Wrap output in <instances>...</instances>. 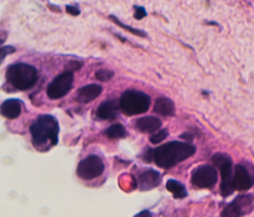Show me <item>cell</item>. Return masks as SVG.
I'll return each instance as SVG.
<instances>
[{
  "label": "cell",
  "instance_id": "cell-1",
  "mask_svg": "<svg viewBox=\"0 0 254 217\" xmlns=\"http://www.w3.org/2000/svg\"><path fill=\"white\" fill-rule=\"evenodd\" d=\"M196 153V147L184 141H169L157 149H149L144 154V161H154L161 169H170L176 164L186 160Z\"/></svg>",
  "mask_w": 254,
  "mask_h": 217
},
{
  "label": "cell",
  "instance_id": "cell-2",
  "mask_svg": "<svg viewBox=\"0 0 254 217\" xmlns=\"http://www.w3.org/2000/svg\"><path fill=\"white\" fill-rule=\"evenodd\" d=\"M30 133L35 147L39 150H46L57 144L60 133L59 122L50 114L40 116L31 124Z\"/></svg>",
  "mask_w": 254,
  "mask_h": 217
},
{
  "label": "cell",
  "instance_id": "cell-3",
  "mask_svg": "<svg viewBox=\"0 0 254 217\" xmlns=\"http://www.w3.org/2000/svg\"><path fill=\"white\" fill-rule=\"evenodd\" d=\"M6 81L17 91L30 90L37 81V70L28 63H14L6 70Z\"/></svg>",
  "mask_w": 254,
  "mask_h": 217
},
{
  "label": "cell",
  "instance_id": "cell-4",
  "mask_svg": "<svg viewBox=\"0 0 254 217\" xmlns=\"http://www.w3.org/2000/svg\"><path fill=\"white\" fill-rule=\"evenodd\" d=\"M151 103L150 97L140 91H126L119 99L120 110L126 116L143 114L149 109Z\"/></svg>",
  "mask_w": 254,
  "mask_h": 217
},
{
  "label": "cell",
  "instance_id": "cell-5",
  "mask_svg": "<svg viewBox=\"0 0 254 217\" xmlns=\"http://www.w3.org/2000/svg\"><path fill=\"white\" fill-rule=\"evenodd\" d=\"M213 164L220 169L221 172V195L223 198H227L232 192L235 191L233 185H232V179H233V170H232V160L228 155L218 154L213 155Z\"/></svg>",
  "mask_w": 254,
  "mask_h": 217
},
{
  "label": "cell",
  "instance_id": "cell-6",
  "mask_svg": "<svg viewBox=\"0 0 254 217\" xmlns=\"http://www.w3.org/2000/svg\"><path fill=\"white\" fill-rule=\"evenodd\" d=\"M104 163L98 155H88L79 161L77 167V175L83 180H92L103 174Z\"/></svg>",
  "mask_w": 254,
  "mask_h": 217
},
{
  "label": "cell",
  "instance_id": "cell-7",
  "mask_svg": "<svg viewBox=\"0 0 254 217\" xmlns=\"http://www.w3.org/2000/svg\"><path fill=\"white\" fill-rule=\"evenodd\" d=\"M217 170L211 165H201L196 168L191 176V183L197 189H212L217 184Z\"/></svg>",
  "mask_w": 254,
  "mask_h": 217
},
{
  "label": "cell",
  "instance_id": "cell-8",
  "mask_svg": "<svg viewBox=\"0 0 254 217\" xmlns=\"http://www.w3.org/2000/svg\"><path fill=\"white\" fill-rule=\"evenodd\" d=\"M73 85V74L66 71L59 75L48 86V96L50 99H60L70 92Z\"/></svg>",
  "mask_w": 254,
  "mask_h": 217
},
{
  "label": "cell",
  "instance_id": "cell-9",
  "mask_svg": "<svg viewBox=\"0 0 254 217\" xmlns=\"http://www.w3.org/2000/svg\"><path fill=\"white\" fill-rule=\"evenodd\" d=\"M253 196L252 195H242L238 196L236 200L232 201L231 203L226 206V209L222 211V216H243L252 211L253 209Z\"/></svg>",
  "mask_w": 254,
  "mask_h": 217
},
{
  "label": "cell",
  "instance_id": "cell-10",
  "mask_svg": "<svg viewBox=\"0 0 254 217\" xmlns=\"http://www.w3.org/2000/svg\"><path fill=\"white\" fill-rule=\"evenodd\" d=\"M253 183V178H252L251 172L248 171L247 168H244L243 165H237L235 168L233 179H232L233 189L238 190V191H246V190L251 189Z\"/></svg>",
  "mask_w": 254,
  "mask_h": 217
},
{
  "label": "cell",
  "instance_id": "cell-11",
  "mask_svg": "<svg viewBox=\"0 0 254 217\" xmlns=\"http://www.w3.org/2000/svg\"><path fill=\"white\" fill-rule=\"evenodd\" d=\"M161 183V175L157 170H146L142 172L138 178V185L139 189L143 191H148V190L154 189Z\"/></svg>",
  "mask_w": 254,
  "mask_h": 217
},
{
  "label": "cell",
  "instance_id": "cell-12",
  "mask_svg": "<svg viewBox=\"0 0 254 217\" xmlns=\"http://www.w3.org/2000/svg\"><path fill=\"white\" fill-rule=\"evenodd\" d=\"M119 101L112 99V101H104L103 103L98 106L97 117L104 121H111V119L117 118L118 112H119Z\"/></svg>",
  "mask_w": 254,
  "mask_h": 217
},
{
  "label": "cell",
  "instance_id": "cell-13",
  "mask_svg": "<svg viewBox=\"0 0 254 217\" xmlns=\"http://www.w3.org/2000/svg\"><path fill=\"white\" fill-rule=\"evenodd\" d=\"M102 86L97 85V83H91V85H87L84 87L79 88V92H77V96L76 99L79 103H90V102L95 101L97 97H99V94L102 93Z\"/></svg>",
  "mask_w": 254,
  "mask_h": 217
},
{
  "label": "cell",
  "instance_id": "cell-14",
  "mask_svg": "<svg viewBox=\"0 0 254 217\" xmlns=\"http://www.w3.org/2000/svg\"><path fill=\"white\" fill-rule=\"evenodd\" d=\"M23 105L19 99H6L0 106V113L6 119H15L21 114Z\"/></svg>",
  "mask_w": 254,
  "mask_h": 217
},
{
  "label": "cell",
  "instance_id": "cell-15",
  "mask_svg": "<svg viewBox=\"0 0 254 217\" xmlns=\"http://www.w3.org/2000/svg\"><path fill=\"white\" fill-rule=\"evenodd\" d=\"M135 128L142 133H155L161 128V121L157 117H143L137 121Z\"/></svg>",
  "mask_w": 254,
  "mask_h": 217
},
{
  "label": "cell",
  "instance_id": "cell-16",
  "mask_svg": "<svg viewBox=\"0 0 254 217\" xmlns=\"http://www.w3.org/2000/svg\"><path fill=\"white\" fill-rule=\"evenodd\" d=\"M154 112L160 114V116L168 117L173 116L175 113V105L170 98H166V97H160L155 101V105H154Z\"/></svg>",
  "mask_w": 254,
  "mask_h": 217
},
{
  "label": "cell",
  "instance_id": "cell-17",
  "mask_svg": "<svg viewBox=\"0 0 254 217\" xmlns=\"http://www.w3.org/2000/svg\"><path fill=\"white\" fill-rule=\"evenodd\" d=\"M166 189L174 195V198L175 199H185L187 196L186 187H185L181 183H179V181L168 180V183H166Z\"/></svg>",
  "mask_w": 254,
  "mask_h": 217
},
{
  "label": "cell",
  "instance_id": "cell-18",
  "mask_svg": "<svg viewBox=\"0 0 254 217\" xmlns=\"http://www.w3.org/2000/svg\"><path fill=\"white\" fill-rule=\"evenodd\" d=\"M106 136L109 139H122L127 137V129L123 124H113L106 130Z\"/></svg>",
  "mask_w": 254,
  "mask_h": 217
},
{
  "label": "cell",
  "instance_id": "cell-19",
  "mask_svg": "<svg viewBox=\"0 0 254 217\" xmlns=\"http://www.w3.org/2000/svg\"><path fill=\"white\" fill-rule=\"evenodd\" d=\"M109 19L112 20V21L115 24V25L120 26V28H122V29H126V30H128L129 32H131V34L135 35V36L148 37L146 32H144V31H143V30H139V29H135V28H131V26H129V25H126V24L122 23V21H120V20L118 19L117 16H114V15H109Z\"/></svg>",
  "mask_w": 254,
  "mask_h": 217
},
{
  "label": "cell",
  "instance_id": "cell-20",
  "mask_svg": "<svg viewBox=\"0 0 254 217\" xmlns=\"http://www.w3.org/2000/svg\"><path fill=\"white\" fill-rule=\"evenodd\" d=\"M168 136H169L168 129H159V130H158V132H155L153 134V136H151L150 141L153 144H159L160 141L165 140V139H166V137H168Z\"/></svg>",
  "mask_w": 254,
  "mask_h": 217
},
{
  "label": "cell",
  "instance_id": "cell-21",
  "mask_svg": "<svg viewBox=\"0 0 254 217\" xmlns=\"http://www.w3.org/2000/svg\"><path fill=\"white\" fill-rule=\"evenodd\" d=\"M113 76H114V72L111 70H99L95 72V78L103 82L109 81Z\"/></svg>",
  "mask_w": 254,
  "mask_h": 217
},
{
  "label": "cell",
  "instance_id": "cell-22",
  "mask_svg": "<svg viewBox=\"0 0 254 217\" xmlns=\"http://www.w3.org/2000/svg\"><path fill=\"white\" fill-rule=\"evenodd\" d=\"M146 15H148V13H146L145 8H143V6H138V5L134 6V17H135V19L142 20V19H144Z\"/></svg>",
  "mask_w": 254,
  "mask_h": 217
},
{
  "label": "cell",
  "instance_id": "cell-23",
  "mask_svg": "<svg viewBox=\"0 0 254 217\" xmlns=\"http://www.w3.org/2000/svg\"><path fill=\"white\" fill-rule=\"evenodd\" d=\"M0 52H1V61H4V60H5V57H6V55L14 54L15 47H14V46H3V47H1V50H0Z\"/></svg>",
  "mask_w": 254,
  "mask_h": 217
},
{
  "label": "cell",
  "instance_id": "cell-24",
  "mask_svg": "<svg viewBox=\"0 0 254 217\" xmlns=\"http://www.w3.org/2000/svg\"><path fill=\"white\" fill-rule=\"evenodd\" d=\"M81 66H82L81 62L70 61V63L67 65V71H71V72H72V71H77Z\"/></svg>",
  "mask_w": 254,
  "mask_h": 217
},
{
  "label": "cell",
  "instance_id": "cell-25",
  "mask_svg": "<svg viewBox=\"0 0 254 217\" xmlns=\"http://www.w3.org/2000/svg\"><path fill=\"white\" fill-rule=\"evenodd\" d=\"M66 10H67L68 14L73 15V16H77V15L81 14V12H79V9L77 8V6H72V5H67L66 6Z\"/></svg>",
  "mask_w": 254,
  "mask_h": 217
},
{
  "label": "cell",
  "instance_id": "cell-26",
  "mask_svg": "<svg viewBox=\"0 0 254 217\" xmlns=\"http://www.w3.org/2000/svg\"><path fill=\"white\" fill-rule=\"evenodd\" d=\"M181 138H182V139H185V138H186V139H190V140H192L193 136H192V134H191V133H189V132H187V133H185V134H182V136H181Z\"/></svg>",
  "mask_w": 254,
  "mask_h": 217
},
{
  "label": "cell",
  "instance_id": "cell-27",
  "mask_svg": "<svg viewBox=\"0 0 254 217\" xmlns=\"http://www.w3.org/2000/svg\"><path fill=\"white\" fill-rule=\"evenodd\" d=\"M137 216H151V212L143 211V212H139V214H138Z\"/></svg>",
  "mask_w": 254,
  "mask_h": 217
}]
</instances>
